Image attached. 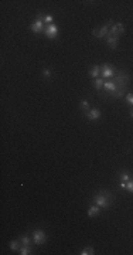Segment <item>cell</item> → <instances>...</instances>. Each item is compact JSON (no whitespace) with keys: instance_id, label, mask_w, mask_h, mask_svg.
Listing matches in <instances>:
<instances>
[{"instance_id":"obj_3","label":"cell","mask_w":133,"mask_h":255,"mask_svg":"<svg viewBox=\"0 0 133 255\" xmlns=\"http://www.w3.org/2000/svg\"><path fill=\"white\" fill-rule=\"evenodd\" d=\"M108 194H96L93 197V203L98 206V207H102V208H108L111 206V201H112V197H106Z\"/></svg>"},{"instance_id":"obj_7","label":"cell","mask_w":133,"mask_h":255,"mask_svg":"<svg viewBox=\"0 0 133 255\" xmlns=\"http://www.w3.org/2000/svg\"><path fill=\"white\" fill-rule=\"evenodd\" d=\"M45 240H47V237H45V233L43 231V230H36V231L33 233V241L37 245L44 244Z\"/></svg>"},{"instance_id":"obj_24","label":"cell","mask_w":133,"mask_h":255,"mask_svg":"<svg viewBox=\"0 0 133 255\" xmlns=\"http://www.w3.org/2000/svg\"><path fill=\"white\" fill-rule=\"evenodd\" d=\"M126 184H127V183H126V181H120V189H126Z\"/></svg>"},{"instance_id":"obj_15","label":"cell","mask_w":133,"mask_h":255,"mask_svg":"<svg viewBox=\"0 0 133 255\" xmlns=\"http://www.w3.org/2000/svg\"><path fill=\"white\" fill-rule=\"evenodd\" d=\"M79 254H81V255H93V254H95V251H93L92 247H85L81 252H79Z\"/></svg>"},{"instance_id":"obj_17","label":"cell","mask_w":133,"mask_h":255,"mask_svg":"<svg viewBox=\"0 0 133 255\" xmlns=\"http://www.w3.org/2000/svg\"><path fill=\"white\" fill-rule=\"evenodd\" d=\"M79 106H81V109L84 112H88L89 111V102L86 99H84V101H81V105H79Z\"/></svg>"},{"instance_id":"obj_19","label":"cell","mask_w":133,"mask_h":255,"mask_svg":"<svg viewBox=\"0 0 133 255\" xmlns=\"http://www.w3.org/2000/svg\"><path fill=\"white\" fill-rule=\"evenodd\" d=\"M130 180V176H129V173H122L120 174V181H126V183H127V181Z\"/></svg>"},{"instance_id":"obj_23","label":"cell","mask_w":133,"mask_h":255,"mask_svg":"<svg viewBox=\"0 0 133 255\" xmlns=\"http://www.w3.org/2000/svg\"><path fill=\"white\" fill-rule=\"evenodd\" d=\"M52 16H44V23H47V24H51L52 23Z\"/></svg>"},{"instance_id":"obj_12","label":"cell","mask_w":133,"mask_h":255,"mask_svg":"<svg viewBox=\"0 0 133 255\" xmlns=\"http://www.w3.org/2000/svg\"><path fill=\"white\" fill-rule=\"evenodd\" d=\"M101 74V67L99 65H93L92 68H91V71H89V75L93 78H98Z\"/></svg>"},{"instance_id":"obj_4","label":"cell","mask_w":133,"mask_h":255,"mask_svg":"<svg viewBox=\"0 0 133 255\" xmlns=\"http://www.w3.org/2000/svg\"><path fill=\"white\" fill-rule=\"evenodd\" d=\"M44 34H45V37H48L50 40H55V38L58 37V26H55L54 23L45 24Z\"/></svg>"},{"instance_id":"obj_10","label":"cell","mask_w":133,"mask_h":255,"mask_svg":"<svg viewBox=\"0 0 133 255\" xmlns=\"http://www.w3.org/2000/svg\"><path fill=\"white\" fill-rule=\"evenodd\" d=\"M101 211V207H98V206H91V207L88 208V217H95V215L99 214Z\"/></svg>"},{"instance_id":"obj_14","label":"cell","mask_w":133,"mask_h":255,"mask_svg":"<svg viewBox=\"0 0 133 255\" xmlns=\"http://www.w3.org/2000/svg\"><path fill=\"white\" fill-rule=\"evenodd\" d=\"M19 252L21 255H28L31 254V248H30V245H23V247H20Z\"/></svg>"},{"instance_id":"obj_20","label":"cell","mask_w":133,"mask_h":255,"mask_svg":"<svg viewBox=\"0 0 133 255\" xmlns=\"http://www.w3.org/2000/svg\"><path fill=\"white\" fill-rule=\"evenodd\" d=\"M126 190L129 193H133V179H130L129 181H127V184H126Z\"/></svg>"},{"instance_id":"obj_16","label":"cell","mask_w":133,"mask_h":255,"mask_svg":"<svg viewBox=\"0 0 133 255\" xmlns=\"http://www.w3.org/2000/svg\"><path fill=\"white\" fill-rule=\"evenodd\" d=\"M20 242H21V241H11L10 242V249L11 251H19L20 249Z\"/></svg>"},{"instance_id":"obj_25","label":"cell","mask_w":133,"mask_h":255,"mask_svg":"<svg viewBox=\"0 0 133 255\" xmlns=\"http://www.w3.org/2000/svg\"><path fill=\"white\" fill-rule=\"evenodd\" d=\"M130 116H132V118H133V108H132V109H130Z\"/></svg>"},{"instance_id":"obj_9","label":"cell","mask_w":133,"mask_h":255,"mask_svg":"<svg viewBox=\"0 0 133 255\" xmlns=\"http://www.w3.org/2000/svg\"><path fill=\"white\" fill-rule=\"evenodd\" d=\"M104 89L106 91V92H111V94H115V92H116V84H115L113 79H111V81H105V84H104Z\"/></svg>"},{"instance_id":"obj_21","label":"cell","mask_w":133,"mask_h":255,"mask_svg":"<svg viewBox=\"0 0 133 255\" xmlns=\"http://www.w3.org/2000/svg\"><path fill=\"white\" fill-rule=\"evenodd\" d=\"M20 241H21L23 245H30V238L27 235H23L21 238H20Z\"/></svg>"},{"instance_id":"obj_8","label":"cell","mask_w":133,"mask_h":255,"mask_svg":"<svg viewBox=\"0 0 133 255\" xmlns=\"http://www.w3.org/2000/svg\"><path fill=\"white\" fill-rule=\"evenodd\" d=\"M84 115H85L89 121H98V119L101 118V111L99 109H91L89 112H85Z\"/></svg>"},{"instance_id":"obj_18","label":"cell","mask_w":133,"mask_h":255,"mask_svg":"<svg viewBox=\"0 0 133 255\" xmlns=\"http://www.w3.org/2000/svg\"><path fill=\"white\" fill-rule=\"evenodd\" d=\"M125 99H126V102H127V104L133 106V94H126V95H125Z\"/></svg>"},{"instance_id":"obj_5","label":"cell","mask_w":133,"mask_h":255,"mask_svg":"<svg viewBox=\"0 0 133 255\" xmlns=\"http://www.w3.org/2000/svg\"><path fill=\"white\" fill-rule=\"evenodd\" d=\"M109 26H113V20H109L108 24L102 26V29L98 31V30H93V36H96L98 38H104L106 36H109Z\"/></svg>"},{"instance_id":"obj_11","label":"cell","mask_w":133,"mask_h":255,"mask_svg":"<svg viewBox=\"0 0 133 255\" xmlns=\"http://www.w3.org/2000/svg\"><path fill=\"white\" fill-rule=\"evenodd\" d=\"M106 43H108V45H109L111 48H116V45H118V37H113V36H108Z\"/></svg>"},{"instance_id":"obj_22","label":"cell","mask_w":133,"mask_h":255,"mask_svg":"<svg viewBox=\"0 0 133 255\" xmlns=\"http://www.w3.org/2000/svg\"><path fill=\"white\" fill-rule=\"evenodd\" d=\"M41 75L45 77V78H50V77H51V71L48 70V68H44V70L41 71Z\"/></svg>"},{"instance_id":"obj_13","label":"cell","mask_w":133,"mask_h":255,"mask_svg":"<svg viewBox=\"0 0 133 255\" xmlns=\"http://www.w3.org/2000/svg\"><path fill=\"white\" fill-rule=\"evenodd\" d=\"M104 84H105V81L102 79V78H95V81H93V87H95L96 89H102L104 88Z\"/></svg>"},{"instance_id":"obj_2","label":"cell","mask_w":133,"mask_h":255,"mask_svg":"<svg viewBox=\"0 0 133 255\" xmlns=\"http://www.w3.org/2000/svg\"><path fill=\"white\" fill-rule=\"evenodd\" d=\"M30 29H31V31L36 34H40L44 31L45 29V24H44V16L41 14H37V19L34 20L33 23H31V26H30Z\"/></svg>"},{"instance_id":"obj_6","label":"cell","mask_w":133,"mask_h":255,"mask_svg":"<svg viewBox=\"0 0 133 255\" xmlns=\"http://www.w3.org/2000/svg\"><path fill=\"white\" fill-rule=\"evenodd\" d=\"M101 75L104 78H111L115 75V67L109 65V64H104L101 65Z\"/></svg>"},{"instance_id":"obj_1","label":"cell","mask_w":133,"mask_h":255,"mask_svg":"<svg viewBox=\"0 0 133 255\" xmlns=\"http://www.w3.org/2000/svg\"><path fill=\"white\" fill-rule=\"evenodd\" d=\"M112 79H113L115 84H116V92H115L113 95L116 96V98H122V95L126 91V87H127V84H129V81H130L129 75L126 74L125 71H120V72H118Z\"/></svg>"}]
</instances>
